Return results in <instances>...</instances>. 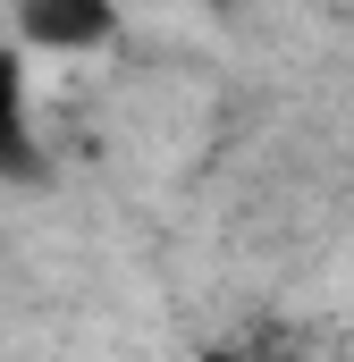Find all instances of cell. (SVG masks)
I'll return each mask as SVG.
<instances>
[{"label":"cell","instance_id":"cell-1","mask_svg":"<svg viewBox=\"0 0 354 362\" xmlns=\"http://www.w3.org/2000/svg\"><path fill=\"white\" fill-rule=\"evenodd\" d=\"M0 177L34 185L42 177V135H34V110H25V51L0 42Z\"/></svg>","mask_w":354,"mask_h":362},{"label":"cell","instance_id":"cell-2","mask_svg":"<svg viewBox=\"0 0 354 362\" xmlns=\"http://www.w3.org/2000/svg\"><path fill=\"white\" fill-rule=\"evenodd\" d=\"M110 34H118L110 8H76V0H34V8H17V51H93V42H110Z\"/></svg>","mask_w":354,"mask_h":362},{"label":"cell","instance_id":"cell-3","mask_svg":"<svg viewBox=\"0 0 354 362\" xmlns=\"http://www.w3.org/2000/svg\"><path fill=\"white\" fill-rule=\"evenodd\" d=\"M211 362H236V354H211Z\"/></svg>","mask_w":354,"mask_h":362}]
</instances>
